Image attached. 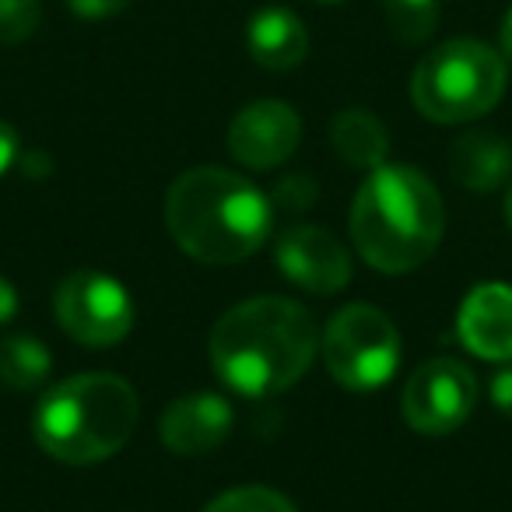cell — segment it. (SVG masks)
Instances as JSON below:
<instances>
[{"label":"cell","instance_id":"cell-1","mask_svg":"<svg viewBox=\"0 0 512 512\" xmlns=\"http://www.w3.org/2000/svg\"><path fill=\"white\" fill-rule=\"evenodd\" d=\"M320 351V330L302 302L256 295L232 306L211 330V365L242 397H274L295 386Z\"/></svg>","mask_w":512,"mask_h":512},{"label":"cell","instance_id":"cell-2","mask_svg":"<svg viewBox=\"0 0 512 512\" xmlns=\"http://www.w3.org/2000/svg\"><path fill=\"white\" fill-rule=\"evenodd\" d=\"M165 225L176 246L193 260L228 267L264 246L274 228V207L271 197L239 172L200 165L169 186Z\"/></svg>","mask_w":512,"mask_h":512},{"label":"cell","instance_id":"cell-3","mask_svg":"<svg viewBox=\"0 0 512 512\" xmlns=\"http://www.w3.org/2000/svg\"><path fill=\"white\" fill-rule=\"evenodd\" d=\"M446 232L442 193L411 165H379L351 204V239L383 274L418 271Z\"/></svg>","mask_w":512,"mask_h":512},{"label":"cell","instance_id":"cell-4","mask_svg":"<svg viewBox=\"0 0 512 512\" xmlns=\"http://www.w3.org/2000/svg\"><path fill=\"white\" fill-rule=\"evenodd\" d=\"M141 418V400L113 372H78L50 386L32 414L39 449L67 467H92L130 442Z\"/></svg>","mask_w":512,"mask_h":512},{"label":"cell","instance_id":"cell-5","mask_svg":"<svg viewBox=\"0 0 512 512\" xmlns=\"http://www.w3.org/2000/svg\"><path fill=\"white\" fill-rule=\"evenodd\" d=\"M505 57L477 39H449L425 53L411 78V99L432 123H470L505 95Z\"/></svg>","mask_w":512,"mask_h":512},{"label":"cell","instance_id":"cell-6","mask_svg":"<svg viewBox=\"0 0 512 512\" xmlns=\"http://www.w3.org/2000/svg\"><path fill=\"white\" fill-rule=\"evenodd\" d=\"M320 351L334 383L365 393L386 386L397 372L400 334L383 309L351 302L327 323Z\"/></svg>","mask_w":512,"mask_h":512},{"label":"cell","instance_id":"cell-7","mask_svg":"<svg viewBox=\"0 0 512 512\" xmlns=\"http://www.w3.org/2000/svg\"><path fill=\"white\" fill-rule=\"evenodd\" d=\"M53 316L71 341L85 348H113L134 327V299L116 278L85 267L57 285Z\"/></svg>","mask_w":512,"mask_h":512},{"label":"cell","instance_id":"cell-8","mask_svg":"<svg viewBox=\"0 0 512 512\" xmlns=\"http://www.w3.org/2000/svg\"><path fill=\"white\" fill-rule=\"evenodd\" d=\"M477 404V379L456 358L418 365L404 386V418L421 435H449L470 418Z\"/></svg>","mask_w":512,"mask_h":512},{"label":"cell","instance_id":"cell-9","mask_svg":"<svg viewBox=\"0 0 512 512\" xmlns=\"http://www.w3.org/2000/svg\"><path fill=\"white\" fill-rule=\"evenodd\" d=\"M278 271L295 288L313 295H337L351 281V256L334 232L320 225H292L278 235Z\"/></svg>","mask_w":512,"mask_h":512},{"label":"cell","instance_id":"cell-10","mask_svg":"<svg viewBox=\"0 0 512 512\" xmlns=\"http://www.w3.org/2000/svg\"><path fill=\"white\" fill-rule=\"evenodd\" d=\"M302 137V120L288 102H249L228 127V151L246 169H278L295 155Z\"/></svg>","mask_w":512,"mask_h":512},{"label":"cell","instance_id":"cell-11","mask_svg":"<svg viewBox=\"0 0 512 512\" xmlns=\"http://www.w3.org/2000/svg\"><path fill=\"white\" fill-rule=\"evenodd\" d=\"M232 432V407L218 393H186L172 400L158 421L162 446L179 456H200L218 449Z\"/></svg>","mask_w":512,"mask_h":512},{"label":"cell","instance_id":"cell-12","mask_svg":"<svg viewBox=\"0 0 512 512\" xmlns=\"http://www.w3.org/2000/svg\"><path fill=\"white\" fill-rule=\"evenodd\" d=\"M463 348L488 362H509L512 358V288L509 285H477L463 299L460 320H456Z\"/></svg>","mask_w":512,"mask_h":512},{"label":"cell","instance_id":"cell-13","mask_svg":"<svg viewBox=\"0 0 512 512\" xmlns=\"http://www.w3.org/2000/svg\"><path fill=\"white\" fill-rule=\"evenodd\" d=\"M246 46L249 57L267 71H292L309 57V32L295 11L264 8L249 18Z\"/></svg>","mask_w":512,"mask_h":512},{"label":"cell","instance_id":"cell-14","mask_svg":"<svg viewBox=\"0 0 512 512\" xmlns=\"http://www.w3.org/2000/svg\"><path fill=\"white\" fill-rule=\"evenodd\" d=\"M449 172L467 190H498L512 172V148L491 130H467L449 151Z\"/></svg>","mask_w":512,"mask_h":512},{"label":"cell","instance_id":"cell-15","mask_svg":"<svg viewBox=\"0 0 512 512\" xmlns=\"http://www.w3.org/2000/svg\"><path fill=\"white\" fill-rule=\"evenodd\" d=\"M334 151L355 169H379L390 155V130L369 109H344L330 123Z\"/></svg>","mask_w":512,"mask_h":512},{"label":"cell","instance_id":"cell-16","mask_svg":"<svg viewBox=\"0 0 512 512\" xmlns=\"http://www.w3.org/2000/svg\"><path fill=\"white\" fill-rule=\"evenodd\" d=\"M53 369V355L39 337H8L0 341V383L11 390H36Z\"/></svg>","mask_w":512,"mask_h":512},{"label":"cell","instance_id":"cell-17","mask_svg":"<svg viewBox=\"0 0 512 512\" xmlns=\"http://www.w3.org/2000/svg\"><path fill=\"white\" fill-rule=\"evenodd\" d=\"M386 25L404 46H418L432 39L439 25V0H383Z\"/></svg>","mask_w":512,"mask_h":512},{"label":"cell","instance_id":"cell-18","mask_svg":"<svg viewBox=\"0 0 512 512\" xmlns=\"http://www.w3.org/2000/svg\"><path fill=\"white\" fill-rule=\"evenodd\" d=\"M200 512H299L281 491L267 488V484H242L225 495L211 498Z\"/></svg>","mask_w":512,"mask_h":512},{"label":"cell","instance_id":"cell-19","mask_svg":"<svg viewBox=\"0 0 512 512\" xmlns=\"http://www.w3.org/2000/svg\"><path fill=\"white\" fill-rule=\"evenodd\" d=\"M43 22V0H0V46H18Z\"/></svg>","mask_w":512,"mask_h":512},{"label":"cell","instance_id":"cell-20","mask_svg":"<svg viewBox=\"0 0 512 512\" xmlns=\"http://www.w3.org/2000/svg\"><path fill=\"white\" fill-rule=\"evenodd\" d=\"M320 197V190H316V183L309 176H285L278 183V190H274L271 197V207H278V211H288V214H299L306 211V207H313V200Z\"/></svg>","mask_w":512,"mask_h":512},{"label":"cell","instance_id":"cell-21","mask_svg":"<svg viewBox=\"0 0 512 512\" xmlns=\"http://www.w3.org/2000/svg\"><path fill=\"white\" fill-rule=\"evenodd\" d=\"M71 11L85 22H102V18H113L127 8L130 0H67Z\"/></svg>","mask_w":512,"mask_h":512},{"label":"cell","instance_id":"cell-22","mask_svg":"<svg viewBox=\"0 0 512 512\" xmlns=\"http://www.w3.org/2000/svg\"><path fill=\"white\" fill-rule=\"evenodd\" d=\"M491 404H495L505 418H512V369H502L491 379Z\"/></svg>","mask_w":512,"mask_h":512},{"label":"cell","instance_id":"cell-23","mask_svg":"<svg viewBox=\"0 0 512 512\" xmlns=\"http://www.w3.org/2000/svg\"><path fill=\"white\" fill-rule=\"evenodd\" d=\"M18 162V130L0 120V176Z\"/></svg>","mask_w":512,"mask_h":512},{"label":"cell","instance_id":"cell-24","mask_svg":"<svg viewBox=\"0 0 512 512\" xmlns=\"http://www.w3.org/2000/svg\"><path fill=\"white\" fill-rule=\"evenodd\" d=\"M15 313H18V292L8 278H0V327L15 320Z\"/></svg>","mask_w":512,"mask_h":512},{"label":"cell","instance_id":"cell-25","mask_svg":"<svg viewBox=\"0 0 512 512\" xmlns=\"http://www.w3.org/2000/svg\"><path fill=\"white\" fill-rule=\"evenodd\" d=\"M502 53L512 60V8L505 11V18H502Z\"/></svg>","mask_w":512,"mask_h":512},{"label":"cell","instance_id":"cell-26","mask_svg":"<svg viewBox=\"0 0 512 512\" xmlns=\"http://www.w3.org/2000/svg\"><path fill=\"white\" fill-rule=\"evenodd\" d=\"M505 221H509V228H512V186H509V193H505Z\"/></svg>","mask_w":512,"mask_h":512},{"label":"cell","instance_id":"cell-27","mask_svg":"<svg viewBox=\"0 0 512 512\" xmlns=\"http://www.w3.org/2000/svg\"><path fill=\"white\" fill-rule=\"evenodd\" d=\"M316 4H344V0H316Z\"/></svg>","mask_w":512,"mask_h":512}]
</instances>
